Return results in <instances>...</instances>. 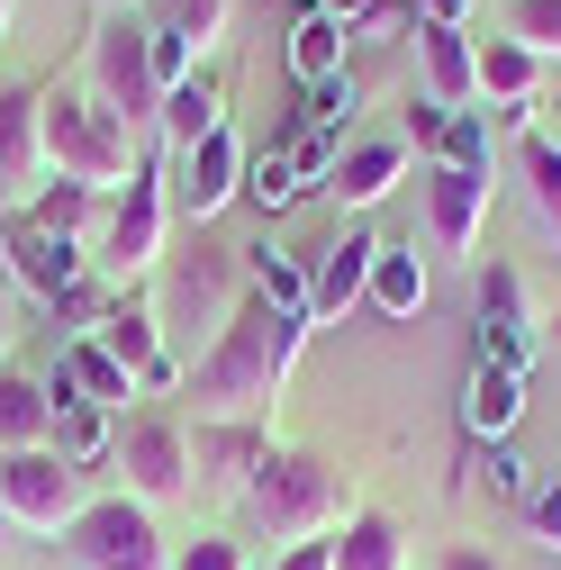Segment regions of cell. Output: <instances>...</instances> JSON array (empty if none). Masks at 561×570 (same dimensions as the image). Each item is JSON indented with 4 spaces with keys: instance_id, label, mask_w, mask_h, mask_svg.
Here are the masks:
<instances>
[{
    "instance_id": "1",
    "label": "cell",
    "mask_w": 561,
    "mask_h": 570,
    "mask_svg": "<svg viewBox=\"0 0 561 570\" xmlns=\"http://www.w3.org/2000/svg\"><path fill=\"white\" fill-rule=\"evenodd\" d=\"M299 335H308L299 317H280V308H263V299L245 291V308H236L227 335L181 372V390L199 399V416H272L280 381H291V363H299Z\"/></svg>"
},
{
    "instance_id": "2",
    "label": "cell",
    "mask_w": 561,
    "mask_h": 570,
    "mask_svg": "<svg viewBox=\"0 0 561 570\" xmlns=\"http://www.w3.org/2000/svg\"><path fill=\"white\" fill-rule=\"evenodd\" d=\"M245 508H254V525H263L272 552H291V543H326V534L354 525V480H344L326 453H308V444H291V453L272 444V462H263V480H254Z\"/></svg>"
},
{
    "instance_id": "3",
    "label": "cell",
    "mask_w": 561,
    "mask_h": 570,
    "mask_svg": "<svg viewBox=\"0 0 561 570\" xmlns=\"http://www.w3.org/2000/svg\"><path fill=\"white\" fill-rule=\"evenodd\" d=\"M136 136L91 100V91H73V82H46V173L55 181H82V190H127L136 181Z\"/></svg>"
},
{
    "instance_id": "4",
    "label": "cell",
    "mask_w": 561,
    "mask_h": 570,
    "mask_svg": "<svg viewBox=\"0 0 561 570\" xmlns=\"http://www.w3.org/2000/svg\"><path fill=\"white\" fill-rule=\"evenodd\" d=\"M245 308V254L236 245H190V254H164V281H155V317L164 335H199V353L227 335V317Z\"/></svg>"
},
{
    "instance_id": "5",
    "label": "cell",
    "mask_w": 561,
    "mask_h": 570,
    "mask_svg": "<svg viewBox=\"0 0 561 570\" xmlns=\"http://www.w3.org/2000/svg\"><path fill=\"white\" fill-rule=\"evenodd\" d=\"M91 100L127 127V136H146L164 118V73H155V37L136 10H100L91 28Z\"/></svg>"
},
{
    "instance_id": "6",
    "label": "cell",
    "mask_w": 561,
    "mask_h": 570,
    "mask_svg": "<svg viewBox=\"0 0 561 570\" xmlns=\"http://www.w3.org/2000/svg\"><path fill=\"white\" fill-rule=\"evenodd\" d=\"M164 236H173V164H136L127 190H109V218H100V272L109 281H146L164 272Z\"/></svg>"
},
{
    "instance_id": "7",
    "label": "cell",
    "mask_w": 561,
    "mask_h": 570,
    "mask_svg": "<svg viewBox=\"0 0 561 570\" xmlns=\"http://www.w3.org/2000/svg\"><path fill=\"white\" fill-rule=\"evenodd\" d=\"M0 508H10L19 534H73V517L91 508V471H73L55 444L0 453Z\"/></svg>"
},
{
    "instance_id": "8",
    "label": "cell",
    "mask_w": 561,
    "mask_h": 570,
    "mask_svg": "<svg viewBox=\"0 0 561 570\" xmlns=\"http://www.w3.org/2000/svg\"><path fill=\"white\" fill-rule=\"evenodd\" d=\"M63 561L73 570H173V543L155 525V508H136V498H91V508L73 517V534H63Z\"/></svg>"
},
{
    "instance_id": "9",
    "label": "cell",
    "mask_w": 561,
    "mask_h": 570,
    "mask_svg": "<svg viewBox=\"0 0 561 570\" xmlns=\"http://www.w3.org/2000/svg\"><path fill=\"white\" fill-rule=\"evenodd\" d=\"M109 471H127V498H136V508H173V498H190V425L164 416V407L118 416Z\"/></svg>"
},
{
    "instance_id": "10",
    "label": "cell",
    "mask_w": 561,
    "mask_h": 570,
    "mask_svg": "<svg viewBox=\"0 0 561 570\" xmlns=\"http://www.w3.org/2000/svg\"><path fill=\"white\" fill-rule=\"evenodd\" d=\"M263 462H272V416H199L190 425V489L254 498Z\"/></svg>"
},
{
    "instance_id": "11",
    "label": "cell",
    "mask_w": 561,
    "mask_h": 570,
    "mask_svg": "<svg viewBox=\"0 0 561 570\" xmlns=\"http://www.w3.org/2000/svg\"><path fill=\"white\" fill-rule=\"evenodd\" d=\"M136 19H146V37H155V73H164V91H173V82L199 73L208 46H227L236 0H146Z\"/></svg>"
},
{
    "instance_id": "12",
    "label": "cell",
    "mask_w": 561,
    "mask_h": 570,
    "mask_svg": "<svg viewBox=\"0 0 561 570\" xmlns=\"http://www.w3.org/2000/svg\"><path fill=\"white\" fill-rule=\"evenodd\" d=\"M245 164H254V155L236 146V127L199 136L190 155H173V208H181L190 227H208L218 208H236V199H245Z\"/></svg>"
},
{
    "instance_id": "13",
    "label": "cell",
    "mask_w": 561,
    "mask_h": 570,
    "mask_svg": "<svg viewBox=\"0 0 561 570\" xmlns=\"http://www.w3.org/2000/svg\"><path fill=\"white\" fill-rule=\"evenodd\" d=\"M91 344L109 353V363H118L136 390H173V381H181V363H173V344H164V317H155V299H118V308H100Z\"/></svg>"
},
{
    "instance_id": "14",
    "label": "cell",
    "mask_w": 561,
    "mask_h": 570,
    "mask_svg": "<svg viewBox=\"0 0 561 570\" xmlns=\"http://www.w3.org/2000/svg\"><path fill=\"white\" fill-rule=\"evenodd\" d=\"M0 190H46V82L0 91Z\"/></svg>"
},
{
    "instance_id": "15",
    "label": "cell",
    "mask_w": 561,
    "mask_h": 570,
    "mask_svg": "<svg viewBox=\"0 0 561 570\" xmlns=\"http://www.w3.org/2000/svg\"><path fill=\"white\" fill-rule=\"evenodd\" d=\"M489 218V173L480 164H426V227L444 254H471Z\"/></svg>"
},
{
    "instance_id": "16",
    "label": "cell",
    "mask_w": 561,
    "mask_h": 570,
    "mask_svg": "<svg viewBox=\"0 0 561 570\" xmlns=\"http://www.w3.org/2000/svg\"><path fill=\"white\" fill-rule=\"evenodd\" d=\"M82 272H91V254L82 245H63V236H46V227H10V281L19 291H37V299H82Z\"/></svg>"
},
{
    "instance_id": "17",
    "label": "cell",
    "mask_w": 561,
    "mask_h": 570,
    "mask_svg": "<svg viewBox=\"0 0 561 570\" xmlns=\"http://www.w3.org/2000/svg\"><path fill=\"white\" fill-rule=\"evenodd\" d=\"M416 63H426V100H435V109H453V118H462V109L480 100V37L416 19Z\"/></svg>"
},
{
    "instance_id": "18",
    "label": "cell",
    "mask_w": 561,
    "mask_h": 570,
    "mask_svg": "<svg viewBox=\"0 0 561 570\" xmlns=\"http://www.w3.org/2000/svg\"><path fill=\"white\" fill-rule=\"evenodd\" d=\"M407 164H416V146H407V136H363V146H344V164H335V199L344 208H381L398 181H407Z\"/></svg>"
},
{
    "instance_id": "19",
    "label": "cell",
    "mask_w": 561,
    "mask_h": 570,
    "mask_svg": "<svg viewBox=\"0 0 561 570\" xmlns=\"http://www.w3.org/2000/svg\"><path fill=\"white\" fill-rule=\"evenodd\" d=\"M55 453L73 462V471H100L118 453V416L100 399H82L73 381H55Z\"/></svg>"
},
{
    "instance_id": "20",
    "label": "cell",
    "mask_w": 561,
    "mask_h": 570,
    "mask_svg": "<svg viewBox=\"0 0 561 570\" xmlns=\"http://www.w3.org/2000/svg\"><path fill=\"white\" fill-rule=\"evenodd\" d=\"M372 254H381V236H335L326 245V263L308 272V317H344V308H354L363 291H372Z\"/></svg>"
},
{
    "instance_id": "21",
    "label": "cell",
    "mask_w": 561,
    "mask_h": 570,
    "mask_svg": "<svg viewBox=\"0 0 561 570\" xmlns=\"http://www.w3.org/2000/svg\"><path fill=\"white\" fill-rule=\"evenodd\" d=\"M525 416V372H499V363H480L471 390H462V435L471 444H508V425Z\"/></svg>"
},
{
    "instance_id": "22",
    "label": "cell",
    "mask_w": 561,
    "mask_h": 570,
    "mask_svg": "<svg viewBox=\"0 0 561 570\" xmlns=\"http://www.w3.org/2000/svg\"><path fill=\"white\" fill-rule=\"evenodd\" d=\"M55 444V390L28 372H0V453H37Z\"/></svg>"
},
{
    "instance_id": "23",
    "label": "cell",
    "mask_w": 561,
    "mask_h": 570,
    "mask_svg": "<svg viewBox=\"0 0 561 570\" xmlns=\"http://www.w3.org/2000/svg\"><path fill=\"white\" fill-rule=\"evenodd\" d=\"M426 291H435V281H426V263H416V245L407 236H381V254H372V308L381 317H416V308H426Z\"/></svg>"
},
{
    "instance_id": "24",
    "label": "cell",
    "mask_w": 561,
    "mask_h": 570,
    "mask_svg": "<svg viewBox=\"0 0 561 570\" xmlns=\"http://www.w3.org/2000/svg\"><path fill=\"white\" fill-rule=\"evenodd\" d=\"M218 127H227V100H218V82H208V73H190V82H173V91H164L155 136H164L173 155H190L199 136H218Z\"/></svg>"
},
{
    "instance_id": "25",
    "label": "cell",
    "mask_w": 561,
    "mask_h": 570,
    "mask_svg": "<svg viewBox=\"0 0 561 570\" xmlns=\"http://www.w3.org/2000/svg\"><path fill=\"white\" fill-rule=\"evenodd\" d=\"M100 218H109V199L82 190V181H46L37 208H28V227H46V236H63V245H100Z\"/></svg>"
},
{
    "instance_id": "26",
    "label": "cell",
    "mask_w": 561,
    "mask_h": 570,
    "mask_svg": "<svg viewBox=\"0 0 561 570\" xmlns=\"http://www.w3.org/2000/svg\"><path fill=\"white\" fill-rule=\"evenodd\" d=\"M245 291H254L263 308H280V317H299V326H308V272H299V254H280L272 236L245 245Z\"/></svg>"
},
{
    "instance_id": "27",
    "label": "cell",
    "mask_w": 561,
    "mask_h": 570,
    "mask_svg": "<svg viewBox=\"0 0 561 570\" xmlns=\"http://www.w3.org/2000/svg\"><path fill=\"white\" fill-rule=\"evenodd\" d=\"M516 181H525L534 227L561 236V136H516Z\"/></svg>"
},
{
    "instance_id": "28",
    "label": "cell",
    "mask_w": 561,
    "mask_h": 570,
    "mask_svg": "<svg viewBox=\"0 0 561 570\" xmlns=\"http://www.w3.org/2000/svg\"><path fill=\"white\" fill-rule=\"evenodd\" d=\"M335 570H407V534L381 508H354V525L335 534Z\"/></svg>"
},
{
    "instance_id": "29",
    "label": "cell",
    "mask_w": 561,
    "mask_h": 570,
    "mask_svg": "<svg viewBox=\"0 0 561 570\" xmlns=\"http://www.w3.org/2000/svg\"><path fill=\"white\" fill-rule=\"evenodd\" d=\"M291 73H299L308 91L344 73V28H335L326 10H299V28H291Z\"/></svg>"
},
{
    "instance_id": "30",
    "label": "cell",
    "mask_w": 561,
    "mask_h": 570,
    "mask_svg": "<svg viewBox=\"0 0 561 570\" xmlns=\"http://www.w3.org/2000/svg\"><path fill=\"white\" fill-rule=\"evenodd\" d=\"M63 381H73L82 399H100V407H127V399H136V381L109 363V353H100L91 335H73V353H63Z\"/></svg>"
},
{
    "instance_id": "31",
    "label": "cell",
    "mask_w": 561,
    "mask_h": 570,
    "mask_svg": "<svg viewBox=\"0 0 561 570\" xmlns=\"http://www.w3.org/2000/svg\"><path fill=\"white\" fill-rule=\"evenodd\" d=\"M499 37H516L534 63H561V0H508V28Z\"/></svg>"
},
{
    "instance_id": "32",
    "label": "cell",
    "mask_w": 561,
    "mask_h": 570,
    "mask_svg": "<svg viewBox=\"0 0 561 570\" xmlns=\"http://www.w3.org/2000/svg\"><path fill=\"white\" fill-rule=\"evenodd\" d=\"M299 190H308V181H299V164H291V155H280V146H272V155H254V164H245V199H254V208H263V218H272V208H291V199H299Z\"/></svg>"
},
{
    "instance_id": "33",
    "label": "cell",
    "mask_w": 561,
    "mask_h": 570,
    "mask_svg": "<svg viewBox=\"0 0 561 570\" xmlns=\"http://www.w3.org/2000/svg\"><path fill=\"white\" fill-rule=\"evenodd\" d=\"M480 326H499V335L525 326V281L508 263H489V281H480Z\"/></svg>"
},
{
    "instance_id": "34",
    "label": "cell",
    "mask_w": 561,
    "mask_h": 570,
    "mask_svg": "<svg viewBox=\"0 0 561 570\" xmlns=\"http://www.w3.org/2000/svg\"><path fill=\"white\" fill-rule=\"evenodd\" d=\"M426 164H480V173H489V127H480V109H462V118L444 127V146H435Z\"/></svg>"
},
{
    "instance_id": "35",
    "label": "cell",
    "mask_w": 561,
    "mask_h": 570,
    "mask_svg": "<svg viewBox=\"0 0 561 570\" xmlns=\"http://www.w3.org/2000/svg\"><path fill=\"white\" fill-rule=\"evenodd\" d=\"M173 570H245V543L199 534V543H181V552H173Z\"/></svg>"
},
{
    "instance_id": "36",
    "label": "cell",
    "mask_w": 561,
    "mask_h": 570,
    "mask_svg": "<svg viewBox=\"0 0 561 570\" xmlns=\"http://www.w3.org/2000/svg\"><path fill=\"white\" fill-rule=\"evenodd\" d=\"M525 525H534V543H552V552H561V471L525 498Z\"/></svg>"
},
{
    "instance_id": "37",
    "label": "cell",
    "mask_w": 561,
    "mask_h": 570,
    "mask_svg": "<svg viewBox=\"0 0 561 570\" xmlns=\"http://www.w3.org/2000/svg\"><path fill=\"white\" fill-rule=\"evenodd\" d=\"M489 489H508V498H534V489H525V462H516L508 444H499V453H489Z\"/></svg>"
},
{
    "instance_id": "38",
    "label": "cell",
    "mask_w": 561,
    "mask_h": 570,
    "mask_svg": "<svg viewBox=\"0 0 561 570\" xmlns=\"http://www.w3.org/2000/svg\"><path fill=\"white\" fill-rule=\"evenodd\" d=\"M272 570H335V543H291V552H272Z\"/></svg>"
},
{
    "instance_id": "39",
    "label": "cell",
    "mask_w": 561,
    "mask_h": 570,
    "mask_svg": "<svg viewBox=\"0 0 561 570\" xmlns=\"http://www.w3.org/2000/svg\"><path fill=\"white\" fill-rule=\"evenodd\" d=\"M435 570H508V561H499V552H489V543H453V552H444Z\"/></svg>"
},
{
    "instance_id": "40",
    "label": "cell",
    "mask_w": 561,
    "mask_h": 570,
    "mask_svg": "<svg viewBox=\"0 0 561 570\" xmlns=\"http://www.w3.org/2000/svg\"><path fill=\"white\" fill-rule=\"evenodd\" d=\"M10 344H19V281L0 272V353H10Z\"/></svg>"
},
{
    "instance_id": "41",
    "label": "cell",
    "mask_w": 561,
    "mask_h": 570,
    "mask_svg": "<svg viewBox=\"0 0 561 570\" xmlns=\"http://www.w3.org/2000/svg\"><path fill=\"white\" fill-rule=\"evenodd\" d=\"M317 10H326L335 28H363V19H381V0H317Z\"/></svg>"
},
{
    "instance_id": "42",
    "label": "cell",
    "mask_w": 561,
    "mask_h": 570,
    "mask_svg": "<svg viewBox=\"0 0 561 570\" xmlns=\"http://www.w3.org/2000/svg\"><path fill=\"white\" fill-rule=\"evenodd\" d=\"M462 10H471V0H426V19H435V28H462Z\"/></svg>"
},
{
    "instance_id": "43",
    "label": "cell",
    "mask_w": 561,
    "mask_h": 570,
    "mask_svg": "<svg viewBox=\"0 0 561 570\" xmlns=\"http://www.w3.org/2000/svg\"><path fill=\"white\" fill-rule=\"evenodd\" d=\"M10 19H19V0H0V46H10Z\"/></svg>"
},
{
    "instance_id": "44",
    "label": "cell",
    "mask_w": 561,
    "mask_h": 570,
    "mask_svg": "<svg viewBox=\"0 0 561 570\" xmlns=\"http://www.w3.org/2000/svg\"><path fill=\"white\" fill-rule=\"evenodd\" d=\"M10 543H19V525H10V508H0V552H10Z\"/></svg>"
},
{
    "instance_id": "45",
    "label": "cell",
    "mask_w": 561,
    "mask_h": 570,
    "mask_svg": "<svg viewBox=\"0 0 561 570\" xmlns=\"http://www.w3.org/2000/svg\"><path fill=\"white\" fill-rule=\"evenodd\" d=\"M100 10H146V0H100Z\"/></svg>"
},
{
    "instance_id": "46",
    "label": "cell",
    "mask_w": 561,
    "mask_h": 570,
    "mask_svg": "<svg viewBox=\"0 0 561 570\" xmlns=\"http://www.w3.org/2000/svg\"><path fill=\"white\" fill-rule=\"evenodd\" d=\"M543 344H561V317H552V326H543Z\"/></svg>"
},
{
    "instance_id": "47",
    "label": "cell",
    "mask_w": 561,
    "mask_h": 570,
    "mask_svg": "<svg viewBox=\"0 0 561 570\" xmlns=\"http://www.w3.org/2000/svg\"><path fill=\"white\" fill-rule=\"evenodd\" d=\"M308 10H317V0H308Z\"/></svg>"
}]
</instances>
